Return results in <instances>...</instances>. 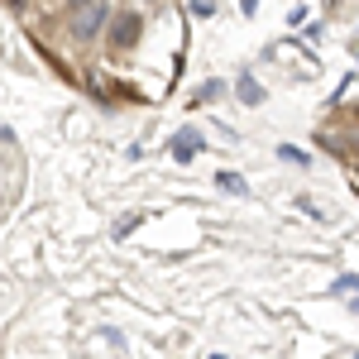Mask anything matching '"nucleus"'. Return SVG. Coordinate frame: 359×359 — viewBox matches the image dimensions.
<instances>
[{"mask_svg": "<svg viewBox=\"0 0 359 359\" xmlns=\"http://www.w3.org/2000/svg\"><path fill=\"white\" fill-rule=\"evenodd\" d=\"M106 25H111V5H106V0H91V5H82V10L67 15V29H72L77 43H91Z\"/></svg>", "mask_w": 359, "mask_h": 359, "instance_id": "nucleus-1", "label": "nucleus"}, {"mask_svg": "<svg viewBox=\"0 0 359 359\" xmlns=\"http://www.w3.org/2000/svg\"><path fill=\"white\" fill-rule=\"evenodd\" d=\"M135 39H139V15H120V20H115L111 43H115V48H130Z\"/></svg>", "mask_w": 359, "mask_h": 359, "instance_id": "nucleus-2", "label": "nucleus"}, {"mask_svg": "<svg viewBox=\"0 0 359 359\" xmlns=\"http://www.w3.org/2000/svg\"><path fill=\"white\" fill-rule=\"evenodd\" d=\"M82 5H91V0H67V15H72V10H82Z\"/></svg>", "mask_w": 359, "mask_h": 359, "instance_id": "nucleus-7", "label": "nucleus"}, {"mask_svg": "<svg viewBox=\"0 0 359 359\" xmlns=\"http://www.w3.org/2000/svg\"><path fill=\"white\" fill-rule=\"evenodd\" d=\"M355 287H359V278H355V273H345V278H335L331 292H355Z\"/></svg>", "mask_w": 359, "mask_h": 359, "instance_id": "nucleus-6", "label": "nucleus"}, {"mask_svg": "<svg viewBox=\"0 0 359 359\" xmlns=\"http://www.w3.org/2000/svg\"><path fill=\"white\" fill-rule=\"evenodd\" d=\"M235 86H240V101H245V106H259V101H264V86L254 82V77H240Z\"/></svg>", "mask_w": 359, "mask_h": 359, "instance_id": "nucleus-4", "label": "nucleus"}, {"mask_svg": "<svg viewBox=\"0 0 359 359\" xmlns=\"http://www.w3.org/2000/svg\"><path fill=\"white\" fill-rule=\"evenodd\" d=\"M216 182H221V192H230V196H245V192H249L240 172H216Z\"/></svg>", "mask_w": 359, "mask_h": 359, "instance_id": "nucleus-5", "label": "nucleus"}, {"mask_svg": "<svg viewBox=\"0 0 359 359\" xmlns=\"http://www.w3.org/2000/svg\"><path fill=\"white\" fill-rule=\"evenodd\" d=\"M196 149H201V135H196V130H182V135L172 139V158H182V163L192 158Z\"/></svg>", "mask_w": 359, "mask_h": 359, "instance_id": "nucleus-3", "label": "nucleus"}]
</instances>
